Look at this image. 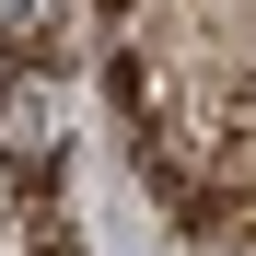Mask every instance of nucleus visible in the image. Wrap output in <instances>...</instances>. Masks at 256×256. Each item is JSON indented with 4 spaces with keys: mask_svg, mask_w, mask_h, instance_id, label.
<instances>
[{
    "mask_svg": "<svg viewBox=\"0 0 256 256\" xmlns=\"http://www.w3.org/2000/svg\"><path fill=\"white\" fill-rule=\"evenodd\" d=\"M47 140H58V94H47V70H24L12 94H0V163H47Z\"/></svg>",
    "mask_w": 256,
    "mask_h": 256,
    "instance_id": "f257e3e1",
    "label": "nucleus"
},
{
    "mask_svg": "<svg viewBox=\"0 0 256 256\" xmlns=\"http://www.w3.org/2000/svg\"><path fill=\"white\" fill-rule=\"evenodd\" d=\"M35 12H47V0H0V24H12V35H24V24H35Z\"/></svg>",
    "mask_w": 256,
    "mask_h": 256,
    "instance_id": "f03ea898",
    "label": "nucleus"
}]
</instances>
